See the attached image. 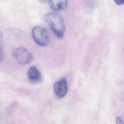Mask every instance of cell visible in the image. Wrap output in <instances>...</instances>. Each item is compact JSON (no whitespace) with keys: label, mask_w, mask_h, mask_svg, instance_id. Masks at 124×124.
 Returning <instances> with one entry per match:
<instances>
[{"label":"cell","mask_w":124,"mask_h":124,"mask_svg":"<svg viewBox=\"0 0 124 124\" xmlns=\"http://www.w3.org/2000/svg\"><path fill=\"white\" fill-rule=\"evenodd\" d=\"M54 93L58 97H63L68 92V85L66 79L62 78L57 81L54 85Z\"/></svg>","instance_id":"cell-4"},{"label":"cell","mask_w":124,"mask_h":124,"mask_svg":"<svg viewBox=\"0 0 124 124\" xmlns=\"http://www.w3.org/2000/svg\"><path fill=\"white\" fill-rule=\"evenodd\" d=\"M41 0L45 1H46L47 0ZM48 0V1L49 0Z\"/></svg>","instance_id":"cell-10"},{"label":"cell","mask_w":124,"mask_h":124,"mask_svg":"<svg viewBox=\"0 0 124 124\" xmlns=\"http://www.w3.org/2000/svg\"><path fill=\"white\" fill-rule=\"evenodd\" d=\"M13 54L15 59L20 65H27L32 61L33 57L31 54L23 47L15 49Z\"/></svg>","instance_id":"cell-3"},{"label":"cell","mask_w":124,"mask_h":124,"mask_svg":"<svg viewBox=\"0 0 124 124\" xmlns=\"http://www.w3.org/2000/svg\"><path fill=\"white\" fill-rule=\"evenodd\" d=\"M27 76L30 81L34 84L40 82L42 79L41 73L35 66H31L28 69Z\"/></svg>","instance_id":"cell-5"},{"label":"cell","mask_w":124,"mask_h":124,"mask_svg":"<svg viewBox=\"0 0 124 124\" xmlns=\"http://www.w3.org/2000/svg\"><path fill=\"white\" fill-rule=\"evenodd\" d=\"M2 38H3V33L0 30V62H1L3 58V47H2Z\"/></svg>","instance_id":"cell-7"},{"label":"cell","mask_w":124,"mask_h":124,"mask_svg":"<svg viewBox=\"0 0 124 124\" xmlns=\"http://www.w3.org/2000/svg\"><path fill=\"white\" fill-rule=\"evenodd\" d=\"M116 124H124L123 120L119 117H116Z\"/></svg>","instance_id":"cell-9"},{"label":"cell","mask_w":124,"mask_h":124,"mask_svg":"<svg viewBox=\"0 0 124 124\" xmlns=\"http://www.w3.org/2000/svg\"><path fill=\"white\" fill-rule=\"evenodd\" d=\"M32 35L35 43L41 46H46L49 43V37L46 30L42 27L36 26L33 28Z\"/></svg>","instance_id":"cell-2"},{"label":"cell","mask_w":124,"mask_h":124,"mask_svg":"<svg viewBox=\"0 0 124 124\" xmlns=\"http://www.w3.org/2000/svg\"><path fill=\"white\" fill-rule=\"evenodd\" d=\"M48 2L51 8L54 11H57L65 8L68 0H49Z\"/></svg>","instance_id":"cell-6"},{"label":"cell","mask_w":124,"mask_h":124,"mask_svg":"<svg viewBox=\"0 0 124 124\" xmlns=\"http://www.w3.org/2000/svg\"><path fill=\"white\" fill-rule=\"evenodd\" d=\"M45 19L57 38L59 39L63 38L65 27L62 15L58 12H50L46 15Z\"/></svg>","instance_id":"cell-1"},{"label":"cell","mask_w":124,"mask_h":124,"mask_svg":"<svg viewBox=\"0 0 124 124\" xmlns=\"http://www.w3.org/2000/svg\"><path fill=\"white\" fill-rule=\"evenodd\" d=\"M114 1L118 6H121L124 4V0H114Z\"/></svg>","instance_id":"cell-8"}]
</instances>
